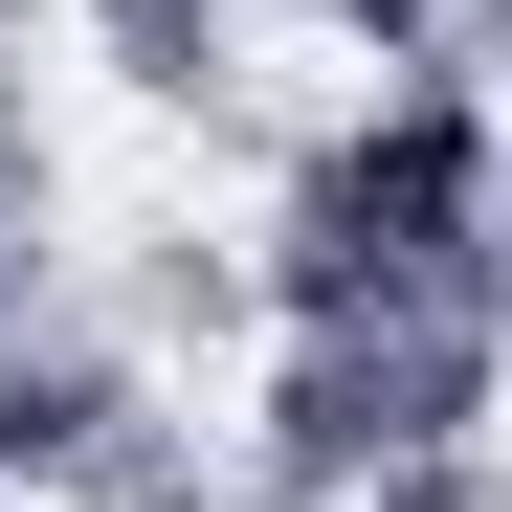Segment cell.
<instances>
[{"label": "cell", "instance_id": "cell-1", "mask_svg": "<svg viewBox=\"0 0 512 512\" xmlns=\"http://www.w3.org/2000/svg\"><path fill=\"white\" fill-rule=\"evenodd\" d=\"M490 223H512V156L468 134L446 67H401L379 112H334L290 156L268 312H490Z\"/></svg>", "mask_w": 512, "mask_h": 512}, {"label": "cell", "instance_id": "cell-2", "mask_svg": "<svg viewBox=\"0 0 512 512\" xmlns=\"http://www.w3.org/2000/svg\"><path fill=\"white\" fill-rule=\"evenodd\" d=\"M490 312H290V379H268V490L290 512H357L401 468H468L490 423Z\"/></svg>", "mask_w": 512, "mask_h": 512}, {"label": "cell", "instance_id": "cell-3", "mask_svg": "<svg viewBox=\"0 0 512 512\" xmlns=\"http://www.w3.org/2000/svg\"><path fill=\"white\" fill-rule=\"evenodd\" d=\"M67 23H90L112 90H156V112H223V67H245V0H67Z\"/></svg>", "mask_w": 512, "mask_h": 512}, {"label": "cell", "instance_id": "cell-4", "mask_svg": "<svg viewBox=\"0 0 512 512\" xmlns=\"http://www.w3.org/2000/svg\"><path fill=\"white\" fill-rule=\"evenodd\" d=\"M0 312H45V134H0Z\"/></svg>", "mask_w": 512, "mask_h": 512}, {"label": "cell", "instance_id": "cell-5", "mask_svg": "<svg viewBox=\"0 0 512 512\" xmlns=\"http://www.w3.org/2000/svg\"><path fill=\"white\" fill-rule=\"evenodd\" d=\"M490 67H512V45H490Z\"/></svg>", "mask_w": 512, "mask_h": 512}]
</instances>
